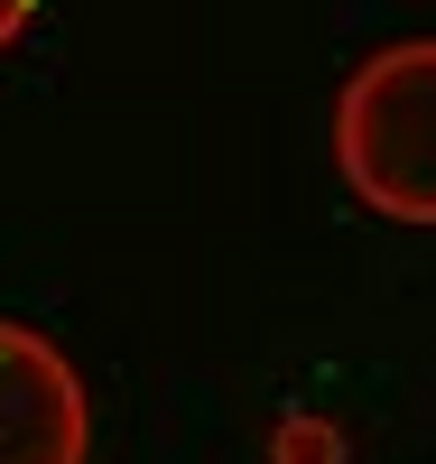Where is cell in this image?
<instances>
[{
	"label": "cell",
	"mask_w": 436,
	"mask_h": 464,
	"mask_svg": "<svg viewBox=\"0 0 436 464\" xmlns=\"http://www.w3.org/2000/svg\"><path fill=\"white\" fill-rule=\"evenodd\" d=\"M37 10H47V0H0V56L28 37V19H37Z\"/></svg>",
	"instance_id": "4"
},
{
	"label": "cell",
	"mask_w": 436,
	"mask_h": 464,
	"mask_svg": "<svg viewBox=\"0 0 436 464\" xmlns=\"http://www.w3.org/2000/svg\"><path fill=\"white\" fill-rule=\"evenodd\" d=\"M269 464H344V428L334 418H279V437H269Z\"/></svg>",
	"instance_id": "3"
},
{
	"label": "cell",
	"mask_w": 436,
	"mask_h": 464,
	"mask_svg": "<svg viewBox=\"0 0 436 464\" xmlns=\"http://www.w3.org/2000/svg\"><path fill=\"white\" fill-rule=\"evenodd\" d=\"M334 177L363 214L436 232V37H390L334 84Z\"/></svg>",
	"instance_id": "1"
},
{
	"label": "cell",
	"mask_w": 436,
	"mask_h": 464,
	"mask_svg": "<svg viewBox=\"0 0 436 464\" xmlns=\"http://www.w3.org/2000/svg\"><path fill=\"white\" fill-rule=\"evenodd\" d=\"M93 455V400L65 343L0 316V464H84Z\"/></svg>",
	"instance_id": "2"
}]
</instances>
